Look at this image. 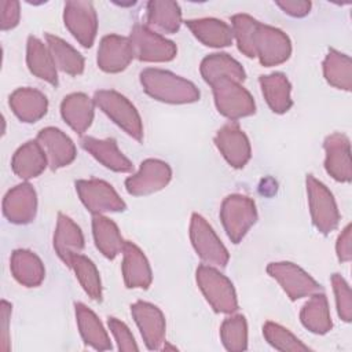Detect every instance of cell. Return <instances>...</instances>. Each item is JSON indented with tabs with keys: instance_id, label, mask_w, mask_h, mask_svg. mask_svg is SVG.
Returning a JSON list of instances; mask_svg holds the SVG:
<instances>
[{
	"instance_id": "35",
	"label": "cell",
	"mask_w": 352,
	"mask_h": 352,
	"mask_svg": "<svg viewBox=\"0 0 352 352\" xmlns=\"http://www.w3.org/2000/svg\"><path fill=\"white\" fill-rule=\"evenodd\" d=\"M323 76L326 81L344 91L352 88V60L348 55L330 48L323 60Z\"/></svg>"
},
{
	"instance_id": "17",
	"label": "cell",
	"mask_w": 352,
	"mask_h": 352,
	"mask_svg": "<svg viewBox=\"0 0 352 352\" xmlns=\"http://www.w3.org/2000/svg\"><path fill=\"white\" fill-rule=\"evenodd\" d=\"M135 58L129 37L107 34L100 40L98 48V66L106 73H120L128 67Z\"/></svg>"
},
{
	"instance_id": "9",
	"label": "cell",
	"mask_w": 352,
	"mask_h": 352,
	"mask_svg": "<svg viewBox=\"0 0 352 352\" xmlns=\"http://www.w3.org/2000/svg\"><path fill=\"white\" fill-rule=\"evenodd\" d=\"M267 272L293 301L322 292V286L308 272L290 261L271 263L267 267Z\"/></svg>"
},
{
	"instance_id": "10",
	"label": "cell",
	"mask_w": 352,
	"mask_h": 352,
	"mask_svg": "<svg viewBox=\"0 0 352 352\" xmlns=\"http://www.w3.org/2000/svg\"><path fill=\"white\" fill-rule=\"evenodd\" d=\"M76 191L82 205L92 214H102L104 212H122L126 208L125 202L113 188V186L104 180H77Z\"/></svg>"
},
{
	"instance_id": "20",
	"label": "cell",
	"mask_w": 352,
	"mask_h": 352,
	"mask_svg": "<svg viewBox=\"0 0 352 352\" xmlns=\"http://www.w3.org/2000/svg\"><path fill=\"white\" fill-rule=\"evenodd\" d=\"M122 276L128 289H147L153 282V272L144 253L135 243L125 241L122 248Z\"/></svg>"
},
{
	"instance_id": "22",
	"label": "cell",
	"mask_w": 352,
	"mask_h": 352,
	"mask_svg": "<svg viewBox=\"0 0 352 352\" xmlns=\"http://www.w3.org/2000/svg\"><path fill=\"white\" fill-rule=\"evenodd\" d=\"M84 248V235L81 228L66 214L58 213L56 228L54 232V249L58 257L70 267L73 256Z\"/></svg>"
},
{
	"instance_id": "12",
	"label": "cell",
	"mask_w": 352,
	"mask_h": 352,
	"mask_svg": "<svg viewBox=\"0 0 352 352\" xmlns=\"http://www.w3.org/2000/svg\"><path fill=\"white\" fill-rule=\"evenodd\" d=\"M292 54L289 36L278 28L258 23L254 34V56L263 66H276L286 62Z\"/></svg>"
},
{
	"instance_id": "39",
	"label": "cell",
	"mask_w": 352,
	"mask_h": 352,
	"mask_svg": "<svg viewBox=\"0 0 352 352\" xmlns=\"http://www.w3.org/2000/svg\"><path fill=\"white\" fill-rule=\"evenodd\" d=\"M258 21L248 14H235L231 18L234 38L236 40L238 50L248 58L254 56V34L258 26Z\"/></svg>"
},
{
	"instance_id": "5",
	"label": "cell",
	"mask_w": 352,
	"mask_h": 352,
	"mask_svg": "<svg viewBox=\"0 0 352 352\" xmlns=\"http://www.w3.org/2000/svg\"><path fill=\"white\" fill-rule=\"evenodd\" d=\"M213 89L214 104L217 111L235 121L256 111V103L250 92L234 80H219L210 85Z\"/></svg>"
},
{
	"instance_id": "11",
	"label": "cell",
	"mask_w": 352,
	"mask_h": 352,
	"mask_svg": "<svg viewBox=\"0 0 352 352\" xmlns=\"http://www.w3.org/2000/svg\"><path fill=\"white\" fill-rule=\"evenodd\" d=\"M63 22L72 36L85 48L92 47L98 33V16L91 1L70 0L63 10Z\"/></svg>"
},
{
	"instance_id": "1",
	"label": "cell",
	"mask_w": 352,
	"mask_h": 352,
	"mask_svg": "<svg viewBox=\"0 0 352 352\" xmlns=\"http://www.w3.org/2000/svg\"><path fill=\"white\" fill-rule=\"evenodd\" d=\"M140 84L148 96L164 103L184 104L199 99V91L191 81L168 70L144 69L140 72Z\"/></svg>"
},
{
	"instance_id": "31",
	"label": "cell",
	"mask_w": 352,
	"mask_h": 352,
	"mask_svg": "<svg viewBox=\"0 0 352 352\" xmlns=\"http://www.w3.org/2000/svg\"><path fill=\"white\" fill-rule=\"evenodd\" d=\"M263 96L270 109L276 114H283L293 106L290 96L292 85L283 73H271L258 78Z\"/></svg>"
},
{
	"instance_id": "23",
	"label": "cell",
	"mask_w": 352,
	"mask_h": 352,
	"mask_svg": "<svg viewBox=\"0 0 352 352\" xmlns=\"http://www.w3.org/2000/svg\"><path fill=\"white\" fill-rule=\"evenodd\" d=\"M10 107L22 122H36L47 114L48 99L34 88H18L10 95Z\"/></svg>"
},
{
	"instance_id": "4",
	"label": "cell",
	"mask_w": 352,
	"mask_h": 352,
	"mask_svg": "<svg viewBox=\"0 0 352 352\" xmlns=\"http://www.w3.org/2000/svg\"><path fill=\"white\" fill-rule=\"evenodd\" d=\"M220 220L230 241L239 243L257 220L254 201L242 194L226 197L220 208Z\"/></svg>"
},
{
	"instance_id": "13",
	"label": "cell",
	"mask_w": 352,
	"mask_h": 352,
	"mask_svg": "<svg viewBox=\"0 0 352 352\" xmlns=\"http://www.w3.org/2000/svg\"><path fill=\"white\" fill-rule=\"evenodd\" d=\"M170 179L172 169L165 161L147 158L140 164L139 170L125 180V188L135 197L148 195L162 190Z\"/></svg>"
},
{
	"instance_id": "29",
	"label": "cell",
	"mask_w": 352,
	"mask_h": 352,
	"mask_svg": "<svg viewBox=\"0 0 352 352\" xmlns=\"http://www.w3.org/2000/svg\"><path fill=\"white\" fill-rule=\"evenodd\" d=\"M76 320L81 338L87 345L96 351H109L111 349L110 338L94 311H91L82 302H76Z\"/></svg>"
},
{
	"instance_id": "32",
	"label": "cell",
	"mask_w": 352,
	"mask_h": 352,
	"mask_svg": "<svg viewBox=\"0 0 352 352\" xmlns=\"http://www.w3.org/2000/svg\"><path fill=\"white\" fill-rule=\"evenodd\" d=\"M92 234L98 250L106 257L113 260L122 252L125 241L117 224L103 214H94L92 217Z\"/></svg>"
},
{
	"instance_id": "34",
	"label": "cell",
	"mask_w": 352,
	"mask_h": 352,
	"mask_svg": "<svg viewBox=\"0 0 352 352\" xmlns=\"http://www.w3.org/2000/svg\"><path fill=\"white\" fill-rule=\"evenodd\" d=\"M45 41L58 69L70 76H78L84 72L82 55L69 43L51 33L45 34Z\"/></svg>"
},
{
	"instance_id": "41",
	"label": "cell",
	"mask_w": 352,
	"mask_h": 352,
	"mask_svg": "<svg viewBox=\"0 0 352 352\" xmlns=\"http://www.w3.org/2000/svg\"><path fill=\"white\" fill-rule=\"evenodd\" d=\"M333 292L336 296V305L338 316L344 322H351L352 319V293L349 285L340 274H333L331 276Z\"/></svg>"
},
{
	"instance_id": "37",
	"label": "cell",
	"mask_w": 352,
	"mask_h": 352,
	"mask_svg": "<svg viewBox=\"0 0 352 352\" xmlns=\"http://www.w3.org/2000/svg\"><path fill=\"white\" fill-rule=\"evenodd\" d=\"M70 268L74 271L76 278L78 279L81 287L88 294L89 298L95 301L102 300V282L100 275L91 258L84 254L73 256L70 261Z\"/></svg>"
},
{
	"instance_id": "38",
	"label": "cell",
	"mask_w": 352,
	"mask_h": 352,
	"mask_svg": "<svg viewBox=\"0 0 352 352\" xmlns=\"http://www.w3.org/2000/svg\"><path fill=\"white\" fill-rule=\"evenodd\" d=\"M220 338L227 351L242 352L248 348V323L243 315L227 318L220 326Z\"/></svg>"
},
{
	"instance_id": "26",
	"label": "cell",
	"mask_w": 352,
	"mask_h": 352,
	"mask_svg": "<svg viewBox=\"0 0 352 352\" xmlns=\"http://www.w3.org/2000/svg\"><path fill=\"white\" fill-rule=\"evenodd\" d=\"M48 165L45 151L37 140L23 143L12 155L11 168L21 179L37 177Z\"/></svg>"
},
{
	"instance_id": "24",
	"label": "cell",
	"mask_w": 352,
	"mask_h": 352,
	"mask_svg": "<svg viewBox=\"0 0 352 352\" xmlns=\"http://www.w3.org/2000/svg\"><path fill=\"white\" fill-rule=\"evenodd\" d=\"M95 102L82 92H74L63 98L60 114L66 124L77 133L82 135L92 124Z\"/></svg>"
},
{
	"instance_id": "33",
	"label": "cell",
	"mask_w": 352,
	"mask_h": 352,
	"mask_svg": "<svg viewBox=\"0 0 352 352\" xmlns=\"http://www.w3.org/2000/svg\"><path fill=\"white\" fill-rule=\"evenodd\" d=\"M309 297L311 298L301 308L300 320L311 333L326 334L333 327L327 298L323 292L315 293Z\"/></svg>"
},
{
	"instance_id": "16",
	"label": "cell",
	"mask_w": 352,
	"mask_h": 352,
	"mask_svg": "<svg viewBox=\"0 0 352 352\" xmlns=\"http://www.w3.org/2000/svg\"><path fill=\"white\" fill-rule=\"evenodd\" d=\"M326 153L324 169L337 182L349 183L352 179L351 143L349 139L340 132L329 135L323 142Z\"/></svg>"
},
{
	"instance_id": "8",
	"label": "cell",
	"mask_w": 352,
	"mask_h": 352,
	"mask_svg": "<svg viewBox=\"0 0 352 352\" xmlns=\"http://www.w3.org/2000/svg\"><path fill=\"white\" fill-rule=\"evenodd\" d=\"M133 55L142 62H169L176 54V44L148 26L136 23L129 34Z\"/></svg>"
},
{
	"instance_id": "21",
	"label": "cell",
	"mask_w": 352,
	"mask_h": 352,
	"mask_svg": "<svg viewBox=\"0 0 352 352\" xmlns=\"http://www.w3.org/2000/svg\"><path fill=\"white\" fill-rule=\"evenodd\" d=\"M80 143L85 151H88L98 162L110 170L125 173L131 172L133 168L132 162L121 153L117 142L113 138L96 139L92 136H84L81 138Z\"/></svg>"
},
{
	"instance_id": "7",
	"label": "cell",
	"mask_w": 352,
	"mask_h": 352,
	"mask_svg": "<svg viewBox=\"0 0 352 352\" xmlns=\"http://www.w3.org/2000/svg\"><path fill=\"white\" fill-rule=\"evenodd\" d=\"M190 239L194 250L209 265L226 267L230 254L212 226L198 213H192L190 221Z\"/></svg>"
},
{
	"instance_id": "3",
	"label": "cell",
	"mask_w": 352,
	"mask_h": 352,
	"mask_svg": "<svg viewBox=\"0 0 352 352\" xmlns=\"http://www.w3.org/2000/svg\"><path fill=\"white\" fill-rule=\"evenodd\" d=\"M95 104L124 132L140 142L143 139V124L136 107L120 92L100 89L94 95Z\"/></svg>"
},
{
	"instance_id": "19",
	"label": "cell",
	"mask_w": 352,
	"mask_h": 352,
	"mask_svg": "<svg viewBox=\"0 0 352 352\" xmlns=\"http://www.w3.org/2000/svg\"><path fill=\"white\" fill-rule=\"evenodd\" d=\"M37 212V195L29 183L12 187L3 199V213L12 224L33 221Z\"/></svg>"
},
{
	"instance_id": "42",
	"label": "cell",
	"mask_w": 352,
	"mask_h": 352,
	"mask_svg": "<svg viewBox=\"0 0 352 352\" xmlns=\"http://www.w3.org/2000/svg\"><path fill=\"white\" fill-rule=\"evenodd\" d=\"M107 324H109L111 334L114 336V340H116L120 351H124V352L139 351V346H138L129 327L124 322L111 316V318H109Z\"/></svg>"
},
{
	"instance_id": "36",
	"label": "cell",
	"mask_w": 352,
	"mask_h": 352,
	"mask_svg": "<svg viewBox=\"0 0 352 352\" xmlns=\"http://www.w3.org/2000/svg\"><path fill=\"white\" fill-rule=\"evenodd\" d=\"M147 22L165 33H176L182 25V10L172 0H151L147 3Z\"/></svg>"
},
{
	"instance_id": "40",
	"label": "cell",
	"mask_w": 352,
	"mask_h": 352,
	"mask_svg": "<svg viewBox=\"0 0 352 352\" xmlns=\"http://www.w3.org/2000/svg\"><path fill=\"white\" fill-rule=\"evenodd\" d=\"M263 336L267 340V342L278 349V351H290V352H301V351H311L308 345L301 342L292 331H289L286 327L274 323V322H265L263 326Z\"/></svg>"
},
{
	"instance_id": "25",
	"label": "cell",
	"mask_w": 352,
	"mask_h": 352,
	"mask_svg": "<svg viewBox=\"0 0 352 352\" xmlns=\"http://www.w3.org/2000/svg\"><path fill=\"white\" fill-rule=\"evenodd\" d=\"M199 72L205 82H208L209 85L224 78L238 82H242L246 78V73L242 65L224 52L210 54L205 56L201 62Z\"/></svg>"
},
{
	"instance_id": "28",
	"label": "cell",
	"mask_w": 352,
	"mask_h": 352,
	"mask_svg": "<svg viewBox=\"0 0 352 352\" xmlns=\"http://www.w3.org/2000/svg\"><path fill=\"white\" fill-rule=\"evenodd\" d=\"M191 33L204 44L213 48L228 47L232 44L234 33L230 25L216 18H199L186 21Z\"/></svg>"
},
{
	"instance_id": "45",
	"label": "cell",
	"mask_w": 352,
	"mask_h": 352,
	"mask_svg": "<svg viewBox=\"0 0 352 352\" xmlns=\"http://www.w3.org/2000/svg\"><path fill=\"white\" fill-rule=\"evenodd\" d=\"M336 252L340 261L346 263L352 258V231L351 224H348L341 234L338 235L337 243H336Z\"/></svg>"
},
{
	"instance_id": "30",
	"label": "cell",
	"mask_w": 352,
	"mask_h": 352,
	"mask_svg": "<svg viewBox=\"0 0 352 352\" xmlns=\"http://www.w3.org/2000/svg\"><path fill=\"white\" fill-rule=\"evenodd\" d=\"M26 63L32 74L51 85H58V73L48 47L34 36H29L26 44Z\"/></svg>"
},
{
	"instance_id": "18",
	"label": "cell",
	"mask_w": 352,
	"mask_h": 352,
	"mask_svg": "<svg viewBox=\"0 0 352 352\" xmlns=\"http://www.w3.org/2000/svg\"><path fill=\"white\" fill-rule=\"evenodd\" d=\"M45 151L51 169H59L70 165L77 155L73 140L59 128L47 126L37 133L36 139Z\"/></svg>"
},
{
	"instance_id": "2",
	"label": "cell",
	"mask_w": 352,
	"mask_h": 352,
	"mask_svg": "<svg viewBox=\"0 0 352 352\" xmlns=\"http://www.w3.org/2000/svg\"><path fill=\"white\" fill-rule=\"evenodd\" d=\"M199 290L209 305L219 314H232L238 309V298L231 280L212 265H199L195 272Z\"/></svg>"
},
{
	"instance_id": "46",
	"label": "cell",
	"mask_w": 352,
	"mask_h": 352,
	"mask_svg": "<svg viewBox=\"0 0 352 352\" xmlns=\"http://www.w3.org/2000/svg\"><path fill=\"white\" fill-rule=\"evenodd\" d=\"M276 6L280 7L285 14L294 18L305 16L311 10V1L307 0H278Z\"/></svg>"
},
{
	"instance_id": "44",
	"label": "cell",
	"mask_w": 352,
	"mask_h": 352,
	"mask_svg": "<svg viewBox=\"0 0 352 352\" xmlns=\"http://www.w3.org/2000/svg\"><path fill=\"white\" fill-rule=\"evenodd\" d=\"M12 307L8 301L1 300L0 302V349L3 352H8L11 349V338H10V318H11Z\"/></svg>"
},
{
	"instance_id": "43",
	"label": "cell",
	"mask_w": 352,
	"mask_h": 352,
	"mask_svg": "<svg viewBox=\"0 0 352 352\" xmlns=\"http://www.w3.org/2000/svg\"><path fill=\"white\" fill-rule=\"evenodd\" d=\"M21 11L19 3L15 0H1L0 1V25L1 30L14 29L19 22Z\"/></svg>"
},
{
	"instance_id": "15",
	"label": "cell",
	"mask_w": 352,
	"mask_h": 352,
	"mask_svg": "<svg viewBox=\"0 0 352 352\" xmlns=\"http://www.w3.org/2000/svg\"><path fill=\"white\" fill-rule=\"evenodd\" d=\"M214 144L232 168L241 169L250 160L252 148L249 139L235 121L227 122L217 131Z\"/></svg>"
},
{
	"instance_id": "6",
	"label": "cell",
	"mask_w": 352,
	"mask_h": 352,
	"mask_svg": "<svg viewBox=\"0 0 352 352\" xmlns=\"http://www.w3.org/2000/svg\"><path fill=\"white\" fill-rule=\"evenodd\" d=\"M305 186L314 226L322 234L331 232L340 221V212L331 191L312 175L307 176Z\"/></svg>"
},
{
	"instance_id": "14",
	"label": "cell",
	"mask_w": 352,
	"mask_h": 352,
	"mask_svg": "<svg viewBox=\"0 0 352 352\" xmlns=\"http://www.w3.org/2000/svg\"><path fill=\"white\" fill-rule=\"evenodd\" d=\"M131 314L142 334L146 346L151 351L161 349L165 341V316L162 311L147 301H136L131 305Z\"/></svg>"
},
{
	"instance_id": "27",
	"label": "cell",
	"mask_w": 352,
	"mask_h": 352,
	"mask_svg": "<svg viewBox=\"0 0 352 352\" xmlns=\"http://www.w3.org/2000/svg\"><path fill=\"white\" fill-rule=\"evenodd\" d=\"M10 268L12 276L26 287H37L45 276L44 264L40 257L28 249H16L11 254Z\"/></svg>"
}]
</instances>
